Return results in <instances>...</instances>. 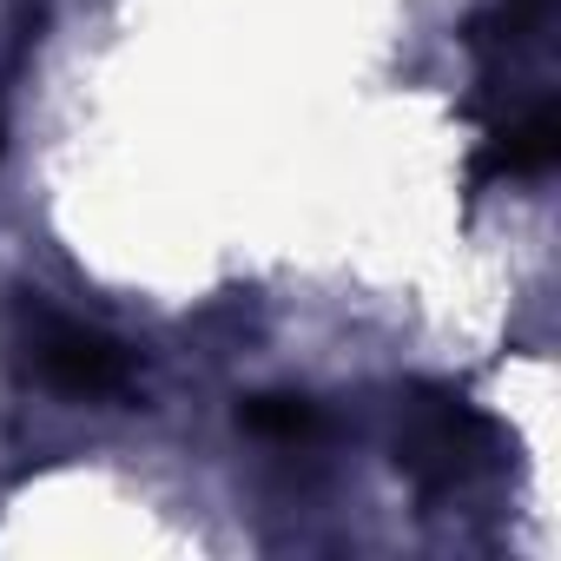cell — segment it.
<instances>
[{"label":"cell","instance_id":"6da1fadb","mask_svg":"<svg viewBox=\"0 0 561 561\" xmlns=\"http://www.w3.org/2000/svg\"><path fill=\"white\" fill-rule=\"evenodd\" d=\"M390 456H397V476H410L423 495H462L502 462V430L456 390L416 383L397 397Z\"/></svg>","mask_w":561,"mask_h":561},{"label":"cell","instance_id":"7a4b0ae2","mask_svg":"<svg viewBox=\"0 0 561 561\" xmlns=\"http://www.w3.org/2000/svg\"><path fill=\"white\" fill-rule=\"evenodd\" d=\"M8 344H14V364H21L41 390H54V397L100 403V397H126V390H133V351H126L119 337H106L100 324H80V318L54 311V305L34 298V291L14 298Z\"/></svg>","mask_w":561,"mask_h":561},{"label":"cell","instance_id":"3957f363","mask_svg":"<svg viewBox=\"0 0 561 561\" xmlns=\"http://www.w3.org/2000/svg\"><path fill=\"white\" fill-rule=\"evenodd\" d=\"M561 159V113L548 93L522 100L515 113H502L489 126V146L476 159V179H541Z\"/></svg>","mask_w":561,"mask_h":561},{"label":"cell","instance_id":"277c9868","mask_svg":"<svg viewBox=\"0 0 561 561\" xmlns=\"http://www.w3.org/2000/svg\"><path fill=\"white\" fill-rule=\"evenodd\" d=\"M238 423L251 436H264V443H311L318 436V410L305 397H251L238 410Z\"/></svg>","mask_w":561,"mask_h":561}]
</instances>
